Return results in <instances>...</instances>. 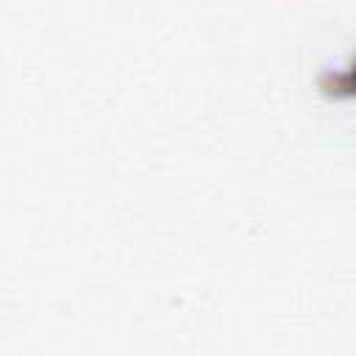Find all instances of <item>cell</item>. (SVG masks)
Instances as JSON below:
<instances>
[{"label": "cell", "instance_id": "obj_1", "mask_svg": "<svg viewBox=\"0 0 356 356\" xmlns=\"http://www.w3.org/2000/svg\"><path fill=\"white\" fill-rule=\"evenodd\" d=\"M323 86H325L328 92H337V95H356V61H353L342 75L325 78Z\"/></svg>", "mask_w": 356, "mask_h": 356}]
</instances>
